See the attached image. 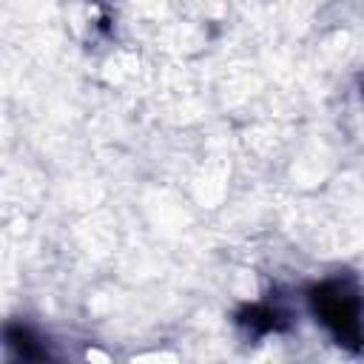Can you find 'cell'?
Segmentation results:
<instances>
[{"mask_svg": "<svg viewBox=\"0 0 364 364\" xmlns=\"http://www.w3.org/2000/svg\"><path fill=\"white\" fill-rule=\"evenodd\" d=\"M313 316L333 333V338L358 350L364 344V296L353 279H327L310 290Z\"/></svg>", "mask_w": 364, "mask_h": 364, "instance_id": "obj_1", "label": "cell"}, {"mask_svg": "<svg viewBox=\"0 0 364 364\" xmlns=\"http://www.w3.org/2000/svg\"><path fill=\"white\" fill-rule=\"evenodd\" d=\"M239 324L247 327L250 333L256 336H264V333H273V330H282L284 321H282V313H276L273 307L267 304H253L247 310L239 313Z\"/></svg>", "mask_w": 364, "mask_h": 364, "instance_id": "obj_2", "label": "cell"}, {"mask_svg": "<svg viewBox=\"0 0 364 364\" xmlns=\"http://www.w3.org/2000/svg\"><path fill=\"white\" fill-rule=\"evenodd\" d=\"M6 344L9 350L17 355V358H26V361H37V358H46V347L31 336L28 327H17V324H9L6 327Z\"/></svg>", "mask_w": 364, "mask_h": 364, "instance_id": "obj_3", "label": "cell"}]
</instances>
